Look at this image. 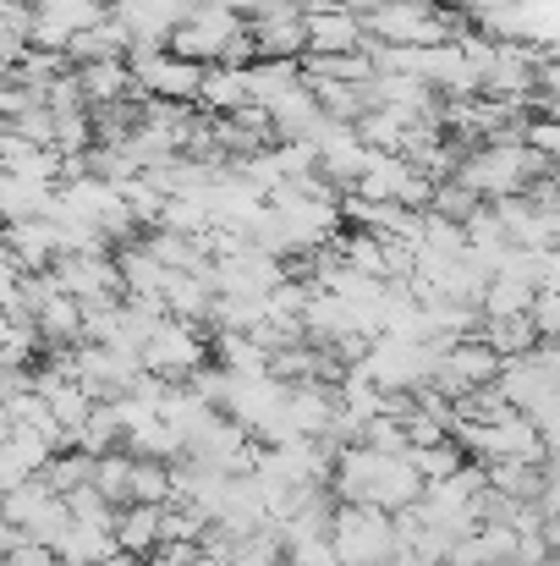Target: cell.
<instances>
[{"label":"cell","mask_w":560,"mask_h":566,"mask_svg":"<svg viewBox=\"0 0 560 566\" xmlns=\"http://www.w3.org/2000/svg\"><path fill=\"white\" fill-rule=\"evenodd\" d=\"M545 171L550 160L533 144H473L456 166V182L484 203H500V198H522Z\"/></svg>","instance_id":"6da1fadb"},{"label":"cell","mask_w":560,"mask_h":566,"mask_svg":"<svg viewBox=\"0 0 560 566\" xmlns=\"http://www.w3.org/2000/svg\"><path fill=\"white\" fill-rule=\"evenodd\" d=\"M363 17V33L395 50H429V44H451L456 28L445 22V11H434L429 0H373V6H352Z\"/></svg>","instance_id":"7a4b0ae2"},{"label":"cell","mask_w":560,"mask_h":566,"mask_svg":"<svg viewBox=\"0 0 560 566\" xmlns=\"http://www.w3.org/2000/svg\"><path fill=\"white\" fill-rule=\"evenodd\" d=\"M330 545L341 566H379L395 556V517L379 512V506H341L336 501V517H330Z\"/></svg>","instance_id":"3957f363"},{"label":"cell","mask_w":560,"mask_h":566,"mask_svg":"<svg viewBox=\"0 0 560 566\" xmlns=\"http://www.w3.org/2000/svg\"><path fill=\"white\" fill-rule=\"evenodd\" d=\"M138 358H144V375L166 379V385H187V379L209 364V342H203L198 325H187V319H171V314H166V319L149 331V342H144Z\"/></svg>","instance_id":"277c9868"},{"label":"cell","mask_w":560,"mask_h":566,"mask_svg":"<svg viewBox=\"0 0 560 566\" xmlns=\"http://www.w3.org/2000/svg\"><path fill=\"white\" fill-rule=\"evenodd\" d=\"M0 517H6L17 534H28L33 545H55V539L66 534V523H72L66 501H61V495H55L44 479L6 490V495H0Z\"/></svg>","instance_id":"5b68a950"},{"label":"cell","mask_w":560,"mask_h":566,"mask_svg":"<svg viewBox=\"0 0 560 566\" xmlns=\"http://www.w3.org/2000/svg\"><path fill=\"white\" fill-rule=\"evenodd\" d=\"M127 66H133L138 94H149V99H160V105H192L198 88H203V66L171 55V50H133Z\"/></svg>","instance_id":"8992f818"},{"label":"cell","mask_w":560,"mask_h":566,"mask_svg":"<svg viewBox=\"0 0 560 566\" xmlns=\"http://www.w3.org/2000/svg\"><path fill=\"white\" fill-rule=\"evenodd\" d=\"M50 275H55V286H61L66 297H77L83 308H88V303H116V297H121V270H116V253H110V248L61 253Z\"/></svg>","instance_id":"52a82bcc"},{"label":"cell","mask_w":560,"mask_h":566,"mask_svg":"<svg viewBox=\"0 0 560 566\" xmlns=\"http://www.w3.org/2000/svg\"><path fill=\"white\" fill-rule=\"evenodd\" d=\"M50 462H55V446H50L44 434H33V429L11 423V434L0 440V495H6V490H17V484L44 479V468H50Z\"/></svg>","instance_id":"ba28073f"},{"label":"cell","mask_w":560,"mask_h":566,"mask_svg":"<svg viewBox=\"0 0 560 566\" xmlns=\"http://www.w3.org/2000/svg\"><path fill=\"white\" fill-rule=\"evenodd\" d=\"M363 44H369V33H363V17L352 6L308 17V55H358Z\"/></svg>","instance_id":"9c48e42d"},{"label":"cell","mask_w":560,"mask_h":566,"mask_svg":"<svg viewBox=\"0 0 560 566\" xmlns=\"http://www.w3.org/2000/svg\"><path fill=\"white\" fill-rule=\"evenodd\" d=\"M50 551L66 566H105L110 556H121L116 528H99V523H66V534H61Z\"/></svg>","instance_id":"30bf717a"},{"label":"cell","mask_w":560,"mask_h":566,"mask_svg":"<svg viewBox=\"0 0 560 566\" xmlns=\"http://www.w3.org/2000/svg\"><path fill=\"white\" fill-rule=\"evenodd\" d=\"M198 99H203L214 116H242V111H253L247 66H203V88H198Z\"/></svg>","instance_id":"8fae6325"},{"label":"cell","mask_w":560,"mask_h":566,"mask_svg":"<svg viewBox=\"0 0 560 566\" xmlns=\"http://www.w3.org/2000/svg\"><path fill=\"white\" fill-rule=\"evenodd\" d=\"M160 534H166V506H121L116 512V545L121 556H155L160 551Z\"/></svg>","instance_id":"7c38bea8"},{"label":"cell","mask_w":560,"mask_h":566,"mask_svg":"<svg viewBox=\"0 0 560 566\" xmlns=\"http://www.w3.org/2000/svg\"><path fill=\"white\" fill-rule=\"evenodd\" d=\"M55 209V188L50 182H28V177H11L0 171V226H17V220H39Z\"/></svg>","instance_id":"4fadbf2b"},{"label":"cell","mask_w":560,"mask_h":566,"mask_svg":"<svg viewBox=\"0 0 560 566\" xmlns=\"http://www.w3.org/2000/svg\"><path fill=\"white\" fill-rule=\"evenodd\" d=\"M94 490L121 512V506H133V457L127 451H105L99 462H94Z\"/></svg>","instance_id":"5bb4252c"},{"label":"cell","mask_w":560,"mask_h":566,"mask_svg":"<svg viewBox=\"0 0 560 566\" xmlns=\"http://www.w3.org/2000/svg\"><path fill=\"white\" fill-rule=\"evenodd\" d=\"M406 462L423 473V484H440V479H451V473H462V468H467V451H462L456 440H440V446L406 451Z\"/></svg>","instance_id":"9a60e30c"},{"label":"cell","mask_w":560,"mask_h":566,"mask_svg":"<svg viewBox=\"0 0 560 566\" xmlns=\"http://www.w3.org/2000/svg\"><path fill=\"white\" fill-rule=\"evenodd\" d=\"M94 462H99V457H88V451H55V462L44 468V484H50L55 495H72V490L94 484Z\"/></svg>","instance_id":"2e32d148"},{"label":"cell","mask_w":560,"mask_h":566,"mask_svg":"<svg viewBox=\"0 0 560 566\" xmlns=\"http://www.w3.org/2000/svg\"><path fill=\"white\" fill-rule=\"evenodd\" d=\"M281 566H341L330 534H303V539H281Z\"/></svg>","instance_id":"e0dca14e"},{"label":"cell","mask_w":560,"mask_h":566,"mask_svg":"<svg viewBox=\"0 0 560 566\" xmlns=\"http://www.w3.org/2000/svg\"><path fill=\"white\" fill-rule=\"evenodd\" d=\"M528 319L539 325V342H560V292H539Z\"/></svg>","instance_id":"ac0fdd59"},{"label":"cell","mask_w":560,"mask_h":566,"mask_svg":"<svg viewBox=\"0 0 560 566\" xmlns=\"http://www.w3.org/2000/svg\"><path fill=\"white\" fill-rule=\"evenodd\" d=\"M0 566H66V562H61L50 545H33V539H28V545H17V551H11Z\"/></svg>","instance_id":"d6986e66"},{"label":"cell","mask_w":560,"mask_h":566,"mask_svg":"<svg viewBox=\"0 0 560 566\" xmlns=\"http://www.w3.org/2000/svg\"><path fill=\"white\" fill-rule=\"evenodd\" d=\"M533 364H539L545 379L560 390V342H539V347H533Z\"/></svg>","instance_id":"ffe728a7"},{"label":"cell","mask_w":560,"mask_h":566,"mask_svg":"<svg viewBox=\"0 0 560 566\" xmlns=\"http://www.w3.org/2000/svg\"><path fill=\"white\" fill-rule=\"evenodd\" d=\"M379 566H418V562H412V556H401V551H395V556H390V562H379Z\"/></svg>","instance_id":"44dd1931"},{"label":"cell","mask_w":560,"mask_h":566,"mask_svg":"<svg viewBox=\"0 0 560 566\" xmlns=\"http://www.w3.org/2000/svg\"><path fill=\"white\" fill-rule=\"evenodd\" d=\"M545 566H560V551H550V562H545Z\"/></svg>","instance_id":"7402d4cb"}]
</instances>
